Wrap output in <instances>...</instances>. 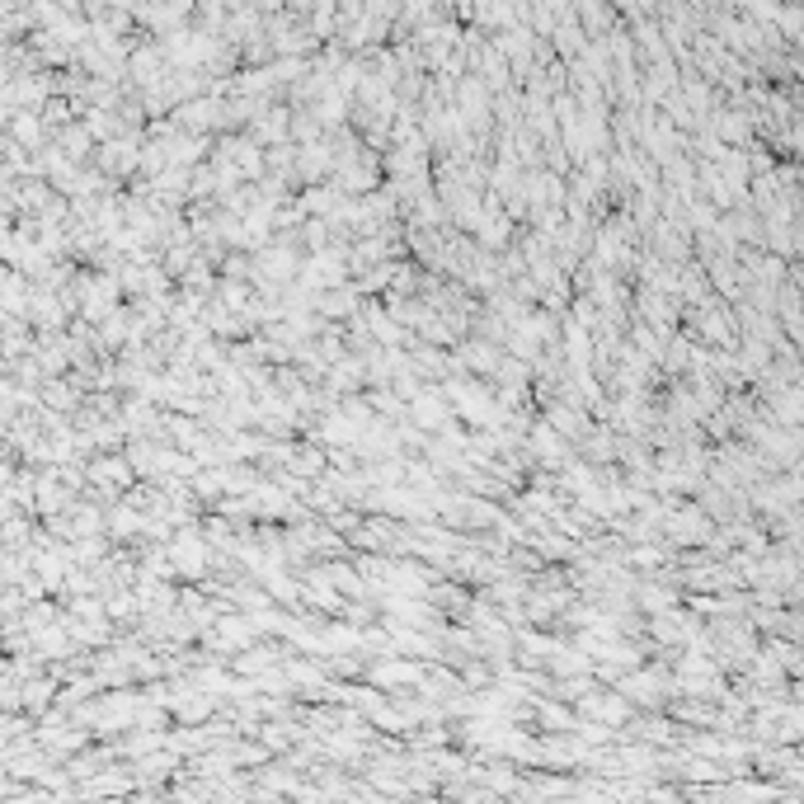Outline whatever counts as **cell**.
<instances>
[{
    "mask_svg": "<svg viewBox=\"0 0 804 804\" xmlns=\"http://www.w3.org/2000/svg\"><path fill=\"white\" fill-rule=\"evenodd\" d=\"M625 691H630L635 701H658V682H649V678H630Z\"/></svg>",
    "mask_w": 804,
    "mask_h": 804,
    "instance_id": "cell-1",
    "label": "cell"
}]
</instances>
